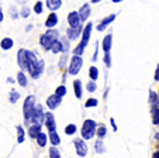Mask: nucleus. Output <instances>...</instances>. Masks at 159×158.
I'll return each instance as SVG.
<instances>
[{"mask_svg":"<svg viewBox=\"0 0 159 158\" xmlns=\"http://www.w3.org/2000/svg\"><path fill=\"white\" fill-rule=\"evenodd\" d=\"M96 151L97 152H103L104 150H103V143H102V140H97L96 141Z\"/></svg>","mask_w":159,"mask_h":158,"instance_id":"37","label":"nucleus"},{"mask_svg":"<svg viewBox=\"0 0 159 158\" xmlns=\"http://www.w3.org/2000/svg\"><path fill=\"white\" fill-rule=\"evenodd\" d=\"M61 102H62V98H58L57 95H52L47 99V104H48L49 109H57L61 104Z\"/></svg>","mask_w":159,"mask_h":158,"instance_id":"10","label":"nucleus"},{"mask_svg":"<svg viewBox=\"0 0 159 158\" xmlns=\"http://www.w3.org/2000/svg\"><path fill=\"white\" fill-rule=\"evenodd\" d=\"M41 133V126H31L30 130H28V134H30L31 138H37V136Z\"/></svg>","mask_w":159,"mask_h":158,"instance_id":"20","label":"nucleus"},{"mask_svg":"<svg viewBox=\"0 0 159 158\" xmlns=\"http://www.w3.org/2000/svg\"><path fill=\"white\" fill-rule=\"evenodd\" d=\"M3 21V12H2V9H0V23Z\"/></svg>","mask_w":159,"mask_h":158,"instance_id":"44","label":"nucleus"},{"mask_svg":"<svg viewBox=\"0 0 159 158\" xmlns=\"http://www.w3.org/2000/svg\"><path fill=\"white\" fill-rule=\"evenodd\" d=\"M7 82H9V84H14V81H13L11 78H9V79H7Z\"/></svg>","mask_w":159,"mask_h":158,"instance_id":"46","label":"nucleus"},{"mask_svg":"<svg viewBox=\"0 0 159 158\" xmlns=\"http://www.w3.org/2000/svg\"><path fill=\"white\" fill-rule=\"evenodd\" d=\"M51 50H52V52H54V54L61 52V51H62V42H61L59 40H58V41H55L54 44L51 45Z\"/></svg>","mask_w":159,"mask_h":158,"instance_id":"25","label":"nucleus"},{"mask_svg":"<svg viewBox=\"0 0 159 158\" xmlns=\"http://www.w3.org/2000/svg\"><path fill=\"white\" fill-rule=\"evenodd\" d=\"M34 12H35L37 14H39V13L42 12V2H37V4L34 6Z\"/></svg>","mask_w":159,"mask_h":158,"instance_id":"36","label":"nucleus"},{"mask_svg":"<svg viewBox=\"0 0 159 158\" xmlns=\"http://www.w3.org/2000/svg\"><path fill=\"white\" fill-rule=\"evenodd\" d=\"M13 44H14V42H13L11 38H3L2 40V42H0V47L3 48L4 51H7V50H10V48L13 47Z\"/></svg>","mask_w":159,"mask_h":158,"instance_id":"22","label":"nucleus"},{"mask_svg":"<svg viewBox=\"0 0 159 158\" xmlns=\"http://www.w3.org/2000/svg\"><path fill=\"white\" fill-rule=\"evenodd\" d=\"M49 157L51 158H61L59 155V151H58L55 147H52V148H49Z\"/></svg>","mask_w":159,"mask_h":158,"instance_id":"32","label":"nucleus"},{"mask_svg":"<svg viewBox=\"0 0 159 158\" xmlns=\"http://www.w3.org/2000/svg\"><path fill=\"white\" fill-rule=\"evenodd\" d=\"M155 138H156V140H158V141H159V133H156V136H155Z\"/></svg>","mask_w":159,"mask_h":158,"instance_id":"47","label":"nucleus"},{"mask_svg":"<svg viewBox=\"0 0 159 158\" xmlns=\"http://www.w3.org/2000/svg\"><path fill=\"white\" fill-rule=\"evenodd\" d=\"M106 133H107V130H106L104 126H100L99 130H97V136H99V138H103L106 136Z\"/></svg>","mask_w":159,"mask_h":158,"instance_id":"34","label":"nucleus"},{"mask_svg":"<svg viewBox=\"0 0 159 158\" xmlns=\"http://www.w3.org/2000/svg\"><path fill=\"white\" fill-rule=\"evenodd\" d=\"M44 122H45V126L49 128V131H55V128H57V123H55V119L51 113H45L44 114Z\"/></svg>","mask_w":159,"mask_h":158,"instance_id":"8","label":"nucleus"},{"mask_svg":"<svg viewBox=\"0 0 159 158\" xmlns=\"http://www.w3.org/2000/svg\"><path fill=\"white\" fill-rule=\"evenodd\" d=\"M49 140H51V143H52V146H58V144L61 143V138H59V136L57 134V131H49Z\"/></svg>","mask_w":159,"mask_h":158,"instance_id":"23","label":"nucleus"},{"mask_svg":"<svg viewBox=\"0 0 159 158\" xmlns=\"http://www.w3.org/2000/svg\"><path fill=\"white\" fill-rule=\"evenodd\" d=\"M104 62H106V65H107V66L111 65V64H110V55H108V54L104 55Z\"/></svg>","mask_w":159,"mask_h":158,"instance_id":"41","label":"nucleus"},{"mask_svg":"<svg viewBox=\"0 0 159 158\" xmlns=\"http://www.w3.org/2000/svg\"><path fill=\"white\" fill-rule=\"evenodd\" d=\"M111 40H113L111 34L106 36V37H104V40H103V50H104L106 54H108V51H110V48H111Z\"/></svg>","mask_w":159,"mask_h":158,"instance_id":"19","label":"nucleus"},{"mask_svg":"<svg viewBox=\"0 0 159 158\" xmlns=\"http://www.w3.org/2000/svg\"><path fill=\"white\" fill-rule=\"evenodd\" d=\"M155 81H159V65L156 68V72H155Z\"/></svg>","mask_w":159,"mask_h":158,"instance_id":"42","label":"nucleus"},{"mask_svg":"<svg viewBox=\"0 0 159 158\" xmlns=\"http://www.w3.org/2000/svg\"><path fill=\"white\" fill-rule=\"evenodd\" d=\"M37 57L34 52H31V51H27V65H28V71H31V69L34 68V66L37 65Z\"/></svg>","mask_w":159,"mask_h":158,"instance_id":"12","label":"nucleus"},{"mask_svg":"<svg viewBox=\"0 0 159 158\" xmlns=\"http://www.w3.org/2000/svg\"><path fill=\"white\" fill-rule=\"evenodd\" d=\"M153 158H159V151H156L155 154H153Z\"/></svg>","mask_w":159,"mask_h":158,"instance_id":"45","label":"nucleus"},{"mask_svg":"<svg viewBox=\"0 0 159 158\" xmlns=\"http://www.w3.org/2000/svg\"><path fill=\"white\" fill-rule=\"evenodd\" d=\"M76 131V126L75 124H69V126H66V128H65V133L68 136H70V134H73Z\"/></svg>","mask_w":159,"mask_h":158,"instance_id":"31","label":"nucleus"},{"mask_svg":"<svg viewBox=\"0 0 159 158\" xmlns=\"http://www.w3.org/2000/svg\"><path fill=\"white\" fill-rule=\"evenodd\" d=\"M30 119L33 120V123H35V126H41V123L44 122V113H42L41 106H34L30 113Z\"/></svg>","mask_w":159,"mask_h":158,"instance_id":"3","label":"nucleus"},{"mask_svg":"<svg viewBox=\"0 0 159 158\" xmlns=\"http://www.w3.org/2000/svg\"><path fill=\"white\" fill-rule=\"evenodd\" d=\"M21 16H23V17H28V16H30V9H28V7H23Z\"/></svg>","mask_w":159,"mask_h":158,"instance_id":"39","label":"nucleus"},{"mask_svg":"<svg viewBox=\"0 0 159 158\" xmlns=\"http://www.w3.org/2000/svg\"><path fill=\"white\" fill-rule=\"evenodd\" d=\"M57 23H58V16L55 13H51L48 16V18H47V21H45V26L48 28H52L54 26H57Z\"/></svg>","mask_w":159,"mask_h":158,"instance_id":"14","label":"nucleus"},{"mask_svg":"<svg viewBox=\"0 0 159 158\" xmlns=\"http://www.w3.org/2000/svg\"><path fill=\"white\" fill-rule=\"evenodd\" d=\"M153 124H159V109H153Z\"/></svg>","mask_w":159,"mask_h":158,"instance_id":"35","label":"nucleus"},{"mask_svg":"<svg viewBox=\"0 0 159 158\" xmlns=\"http://www.w3.org/2000/svg\"><path fill=\"white\" fill-rule=\"evenodd\" d=\"M17 62L18 66L21 68V71H28V65H27V51L25 50H20L17 52Z\"/></svg>","mask_w":159,"mask_h":158,"instance_id":"5","label":"nucleus"},{"mask_svg":"<svg viewBox=\"0 0 159 158\" xmlns=\"http://www.w3.org/2000/svg\"><path fill=\"white\" fill-rule=\"evenodd\" d=\"M47 141H48V137H47V134L41 131V133L37 136V143H38V146H39V147H45Z\"/></svg>","mask_w":159,"mask_h":158,"instance_id":"21","label":"nucleus"},{"mask_svg":"<svg viewBox=\"0 0 159 158\" xmlns=\"http://www.w3.org/2000/svg\"><path fill=\"white\" fill-rule=\"evenodd\" d=\"M73 88H75V95L78 99L82 98V84L80 81H75L73 82Z\"/></svg>","mask_w":159,"mask_h":158,"instance_id":"24","label":"nucleus"},{"mask_svg":"<svg viewBox=\"0 0 159 158\" xmlns=\"http://www.w3.org/2000/svg\"><path fill=\"white\" fill-rule=\"evenodd\" d=\"M75 147H76V152H78V155L84 157V155L87 154V147H86V144L83 143V140H76Z\"/></svg>","mask_w":159,"mask_h":158,"instance_id":"11","label":"nucleus"},{"mask_svg":"<svg viewBox=\"0 0 159 158\" xmlns=\"http://www.w3.org/2000/svg\"><path fill=\"white\" fill-rule=\"evenodd\" d=\"M159 99H158V96H155V93L153 92H151V103L152 104H155V102H158Z\"/></svg>","mask_w":159,"mask_h":158,"instance_id":"40","label":"nucleus"},{"mask_svg":"<svg viewBox=\"0 0 159 158\" xmlns=\"http://www.w3.org/2000/svg\"><path fill=\"white\" fill-rule=\"evenodd\" d=\"M97 103H99L97 99H87V102H86L84 106H86V108H94V106H97Z\"/></svg>","mask_w":159,"mask_h":158,"instance_id":"33","label":"nucleus"},{"mask_svg":"<svg viewBox=\"0 0 159 158\" xmlns=\"http://www.w3.org/2000/svg\"><path fill=\"white\" fill-rule=\"evenodd\" d=\"M55 95H57L58 98H62V96H65L66 95V88L65 86L57 88V90H55Z\"/></svg>","mask_w":159,"mask_h":158,"instance_id":"30","label":"nucleus"},{"mask_svg":"<svg viewBox=\"0 0 159 158\" xmlns=\"http://www.w3.org/2000/svg\"><path fill=\"white\" fill-rule=\"evenodd\" d=\"M17 133H18V138H17V141H18V143H23V141H24V136H25V133H24V130H23V127H21V126H17Z\"/></svg>","mask_w":159,"mask_h":158,"instance_id":"28","label":"nucleus"},{"mask_svg":"<svg viewBox=\"0 0 159 158\" xmlns=\"http://www.w3.org/2000/svg\"><path fill=\"white\" fill-rule=\"evenodd\" d=\"M44 66H45L44 61H38V62H37V65L34 66V68L30 71L31 76H33L34 79H37V78H39V75H41L42 72H44Z\"/></svg>","mask_w":159,"mask_h":158,"instance_id":"7","label":"nucleus"},{"mask_svg":"<svg viewBox=\"0 0 159 158\" xmlns=\"http://www.w3.org/2000/svg\"><path fill=\"white\" fill-rule=\"evenodd\" d=\"M87 90H89V92H94V90H96V84H94V82H89V84H87Z\"/></svg>","mask_w":159,"mask_h":158,"instance_id":"38","label":"nucleus"},{"mask_svg":"<svg viewBox=\"0 0 159 158\" xmlns=\"http://www.w3.org/2000/svg\"><path fill=\"white\" fill-rule=\"evenodd\" d=\"M68 23L70 24V28L79 27V26H80V18H79L78 13H76V12L69 13V16H68Z\"/></svg>","mask_w":159,"mask_h":158,"instance_id":"9","label":"nucleus"},{"mask_svg":"<svg viewBox=\"0 0 159 158\" xmlns=\"http://www.w3.org/2000/svg\"><path fill=\"white\" fill-rule=\"evenodd\" d=\"M94 131H96V122L94 120H86L83 123V127H82V137L84 140H90L94 136Z\"/></svg>","mask_w":159,"mask_h":158,"instance_id":"2","label":"nucleus"},{"mask_svg":"<svg viewBox=\"0 0 159 158\" xmlns=\"http://www.w3.org/2000/svg\"><path fill=\"white\" fill-rule=\"evenodd\" d=\"M80 33H82V26L75 27V28H68V37H69L70 40H76Z\"/></svg>","mask_w":159,"mask_h":158,"instance_id":"15","label":"nucleus"},{"mask_svg":"<svg viewBox=\"0 0 159 158\" xmlns=\"http://www.w3.org/2000/svg\"><path fill=\"white\" fill-rule=\"evenodd\" d=\"M82 65H83V61H82L80 57H73L72 61H70V66H69V74L70 75H76L79 71H80Z\"/></svg>","mask_w":159,"mask_h":158,"instance_id":"4","label":"nucleus"},{"mask_svg":"<svg viewBox=\"0 0 159 158\" xmlns=\"http://www.w3.org/2000/svg\"><path fill=\"white\" fill-rule=\"evenodd\" d=\"M110 122H111V124H113V128H114V131H116V130H117V127H116V123H114V120L111 119Z\"/></svg>","mask_w":159,"mask_h":158,"instance_id":"43","label":"nucleus"},{"mask_svg":"<svg viewBox=\"0 0 159 158\" xmlns=\"http://www.w3.org/2000/svg\"><path fill=\"white\" fill-rule=\"evenodd\" d=\"M114 18H116V16H114V14H111V16H108V17H106L104 20H103L102 23H100L99 26H97V30H99V31H103L106 27H107V24H110L111 21H114Z\"/></svg>","mask_w":159,"mask_h":158,"instance_id":"16","label":"nucleus"},{"mask_svg":"<svg viewBox=\"0 0 159 158\" xmlns=\"http://www.w3.org/2000/svg\"><path fill=\"white\" fill-rule=\"evenodd\" d=\"M90 31H92V24L89 23L86 27H84L83 34H82V37H83L82 42H83V44H86V45H87V42H89V38H90Z\"/></svg>","mask_w":159,"mask_h":158,"instance_id":"18","label":"nucleus"},{"mask_svg":"<svg viewBox=\"0 0 159 158\" xmlns=\"http://www.w3.org/2000/svg\"><path fill=\"white\" fill-rule=\"evenodd\" d=\"M34 103H35V99L34 96H28L24 102V108H23V112H24V116L25 119H30V113L31 110L34 109Z\"/></svg>","mask_w":159,"mask_h":158,"instance_id":"6","label":"nucleus"},{"mask_svg":"<svg viewBox=\"0 0 159 158\" xmlns=\"http://www.w3.org/2000/svg\"><path fill=\"white\" fill-rule=\"evenodd\" d=\"M89 75H90V78H92V81H96L97 76H99V71H97L96 66H92V68L89 69Z\"/></svg>","mask_w":159,"mask_h":158,"instance_id":"27","label":"nucleus"},{"mask_svg":"<svg viewBox=\"0 0 159 158\" xmlns=\"http://www.w3.org/2000/svg\"><path fill=\"white\" fill-rule=\"evenodd\" d=\"M58 36H59V34H58L57 30H48L44 36H41L39 42H41V45L45 48V50H49L51 45L54 44L55 41H58Z\"/></svg>","mask_w":159,"mask_h":158,"instance_id":"1","label":"nucleus"},{"mask_svg":"<svg viewBox=\"0 0 159 158\" xmlns=\"http://www.w3.org/2000/svg\"><path fill=\"white\" fill-rule=\"evenodd\" d=\"M18 98H20V93L17 92V90H11V92H10V102H11V103H16V102L18 100Z\"/></svg>","mask_w":159,"mask_h":158,"instance_id":"29","label":"nucleus"},{"mask_svg":"<svg viewBox=\"0 0 159 158\" xmlns=\"http://www.w3.org/2000/svg\"><path fill=\"white\" fill-rule=\"evenodd\" d=\"M17 81H18V84H20L21 86H27V78H25L24 72H18Z\"/></svg>","mask_w":159,"mask_h":158,"instance_id":"26","label":"nucleus"},{"mask_svg":"<svg viewBox=\"0 0 159 158\" xmlns=\"http://www.w3.org/2000/svg\"><path fill=\"white\" fill-rule=\"evenodd\" d=\"M45 3H47V7H48L49 10H57L62 6V2H61V0H47Z\"/></svg>","mask_w":159,"mask_h":158,"instance_id":"17","label":"nucleus"},{"mask_svg":"<svg viewBox=\"0 0 159 158\" xmlns=\"http://www.w3.org/2000/svg\"><path fill=\"white\" fill-rule=\"evenodd\" d=\"M79 18L80 20H87L89 18V16H90V7H89V4H83V6L80 7V10H79Z\"/></svg>","mask_w":159,"mask_h":158,"instance_id":"13","label":"nucleus"}]
</instances>
